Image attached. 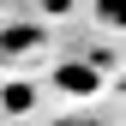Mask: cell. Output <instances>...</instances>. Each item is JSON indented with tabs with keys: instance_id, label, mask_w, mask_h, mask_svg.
I'll return each instance as SVG.
<instances>
[{
	"instance_id": "3957f363",
	"label": "cell",
	"mask_w": 126,
	"mask_h": 126,
	"mask_svg": "<svg viewBox=\"0 0 126 126\" xmlns=\"http://www.w3.org/2000/svg\"><path fill=\"white\" fill-rule=\"evenodd\" d=\"M96 18L114 24V30H126V0H96Z\"/></svg>"
},
{
	"instance_id": "277c9868",
	"label": "cell",
	"mask_w": 126,
	"mask_h": 126,
	"mask_svg": "<svg viewBox=\"0 0 126 126\" xmlns=\"http://www.w3.org/2000/svg\"><path fill=\"white\" fill-rule=\"evenodd\" d=\"M66 126H102V120H66Z\"/></svg>"
},
{
	"instance_id": "7a4b0ae2",
	"label": "cell",
	"mask_w": 126,
	"mask_h": 126,
	"mask_svg": "<svg viewBox=\"0 0 126 126\" xmlns=\"http://www.w3.org/2000/svg\"><path fill=\"white\" fill-rule=\"evenodd\" d=\"M36 30H30V24H18V30H6V36H0V54H24V48H36Z\"/></svg>"
},
{
	"instance_id": "6da1fadb",
	"label": "cell",
	"mask_w": 126,
	"mask_h": 126,
	"mask_svg": "<svg viewBox=\"0 0 126 126\" xmlns=\"http://www.w3.org/2000/svg\"><path fill=\"white\" fill-rule=\"evenodd\" d=\"M54 84L66 90V96H96V90H102V72L90 66V60H66V66L54 72Z\"/></svg>"
}]
</instances>
